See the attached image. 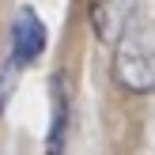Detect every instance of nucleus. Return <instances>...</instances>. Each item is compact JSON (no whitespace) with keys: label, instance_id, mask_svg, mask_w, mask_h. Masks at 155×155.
Listing matches in <instances>:
<instances>
[{"label":"nucleus","instance_id":"f257e3e1","mask_svg":"<svg viewBox=\"0 0 155 155\" xmlns=\"http://www.w3.org/2000/svg\"><path fill=\"white\" fill-rule=\"evenodd\" d=\"M114 80L133 95L155 91V34L148 23L129 19L114 49Z\"/></svg>","mask_w":155,"mask_h":155},{"label":"nucleus","instance_id":"f03ea898","mask_svg":"<svg viewBox=\"0 0 155 155\" xmlns=\"http://www.w3.org/2000/svg\"><path fill=\"white\" fill-rule=\"evenodd\" d=\"M45 42H49V34H45L42 15L34 8H19L12 19V61L15 64H34L45 53Z\"/></svg>","mask_w":155,"mask_h":155},{"label":"nucleus","instance_id":"7ed1b4c3","mask_svg":"<svg viewBox=\"0 0 155 155\" xmlns=\"http://www.w3.org/2000/svg\"><path fill=\"white\" fill-rule=\"evenodd\" d=\"M64 140H68V91L64 80H53V121H49L45 155H64Z\"/></svg>","mask_w":155,"mask_h":155}]
</instances>
